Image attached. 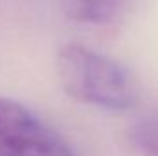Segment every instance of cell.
<instances>
[{
	"mask_svg": "<svg viewBox=\"0 0 158 156\" xmlns=\"http://www.w3.org/2000/svg\"><path fill=\"white\" fill-rule=\"evenodd\" d=\"M132 0H61L63 13L79 24H112L131 11Z\"/></svg>",
	"mask_w": 158,
	"mask_h": 156,
	"instance_id": "obj_3",
	"label": "cell"
},
{
	"mask_svg": "<svg viewBox=\"0 0 158 156\" xmlns=\"http://www.w3.org/2000/svg\"><path fill=\"white\" fill-rule=\"evenodd\" d=\"M134 142L145 156H158V119L143 121L134 130Z\"/></svg>",
	"mask_w": 158,
	"mask_h": 156,
	"instance_id": "obj_4",
	"label": "cell"
},
{
	"mask_svg": "<svg viewBox=\"0 0 158 156\" xmlns=\"http://www.w3.org/2000/svg\"><path fill=\"white\" fill-rule=\"evenodd\" d=\"M0 156H77L70 143L24 105L0 97Z\"/></svg>",
	"mask_w": 158,
	"mask_h": 156,
	"instance_id": "obj_2",
	"label": "cell"
},
{
	"mask_svg": "<svg viewBox=\"0 0 158 156\" xmlns=\"http://www.w3.org/2000/svg\"><path fill=\"white\" fill-rule=\"evenodd\" d=\"M55 64L61 86L77 101L109 110H127L138 99V84L129 70L83 44L63 46Z\"/></svg>",
	"mask_w": 158,
	"mask_h": 156,
	"instance_id": "obj_1",
	"label": "cell"
}]
</instances>
